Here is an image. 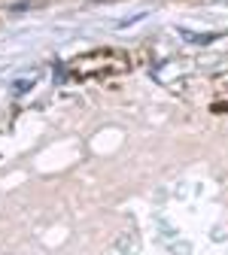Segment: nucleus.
<instances>
[{"label":"nucleus","mask_w":228,"mask_h":255,"mask_svg":"<svg viewBox=\"0 0 228 255\" xmlns=\"http://www.w3.org/2000/svg\"><path fill=\"white\" fill-rule=\"evenodd\" d=\"M180 34L189 40V43H213L216 34H192V30H180Z\"/></svg>","instance_id":"nucleus-1"},{"label":"nucleus","mask_w":228,"mask_h":255,"mask_svg":"<svg viewBox=\"0 0 228 255\" xmlns=\"http://www.w3.org/2000/svg\"><path fill=\"white\" fill-rule=\"evenodd\" d=\"M30 85H34V79H18V82H15V94H24Z\"/></svg>","instance_id":"nucleus-2"}]
</instances>
